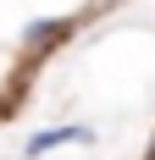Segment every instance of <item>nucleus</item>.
Returning <instances> with one entry per match:
<instances>
[{"mask_svg": "<svg viewBox=\"0 0 155 160\" xmlns=\"http://www.w3.org/2000/svg\"><path fill=\"white\" fill-rule=\"evenodd\" d=\"M89 132L83 127H50V132H39V138H28V155H50V149H61V144H83Z\"/></svg>", "mask_w": 155, "mask_h": 160, "instance_id": "obj_2", "label": "nucleus"}, {"mask_svg": "<svg viewBox=\"0 0 155 160\" xmlns=\"http://www.w3.org/2000/svg\"><path fill=\"white\" fill-rule=\"evenodd\" d=\"M72 17H45V22H33V28H22V55L28 61H39V55H50L56 44H67L72 39Z\"/></svg>", "mask_w": 155, "mask_h": 160, "instance_id": "obj_1", "label": "nucleus"}, {"mask_svg": "<svg viewBox=\"0 0 155 160\" xmlns=\"http://www.w3.org/2000/svg\"><path fill=\"white\" fill-rule=\"evenodd\" d=\"M144 160H155V138H150V155H144Z\"/></svg>", "mask_w": 155, "mask_h": 160, "instance_id": "obj_4", "label": "nucleus"}, {"mask_svg": "<svg viewBox=\"0 0 155 160\" xmlns=\"http://www.w3.org/2000/svg\"><path fill=\"white\" fill-rule=\"evenodd\" d=\"M11 111H17V94H0V122H11Z\"/></svg>", "mask_w": 155, "mask_h": 160, "instance_id": "obj_3", "label": "nucleus"}]
</instances>
